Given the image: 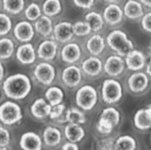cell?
Wrapping results in <instances>:
<instances>
[{
	"instance_id": "cell-34",
	"label": "cell",
	"mask_w": 151,
	"mask_h": 150,
	"mask_svg": "<svg viewBox=\"0 0 151 150\" xmlns=\"http://www.w3.org/2000/svg\"><path fill=\"white\" fill-rule=\"evenodd\" d=\"M72 27H73L74 35L78 37H86L92 32L90 25L86 21H77L72 24Z\"/></svg>"
},
{
	"instance_id": "cell-1",
	"label": "cell",
	"mask_w": 151,
	"mask_h": 150,
	"mask_svg": "<svg viewBox=\"0 0 151 150\" xmlns=\"http://www.w3.org/2000/svg\"><path fill=\"white\" fill-rule=\"evenodd\" d=\"M30 78L24 73H16L7 77L3 83V90L9 99L21 100L25 99L31 91Z\"/></svg>"
},
{
	"instance_id": "cell-3",
	"label": "cell",
	"mask_w": 151,
	"mask_h": 150,
	"mask_svg": "<svg viewBox=\"0 0 151 150\" xmlns=\"http://www.w3.org/2000/svg\"><path fill=\"white\" fill-rule=\"evenodd\" d=\"M23 119V109L12 100H7L0 105V121L6 126L16 125Z\"/></svg>"
},
{
	"instance_id": "cell-30",
	"label": "cell",
	"mask_w": 151,
	"mask_h": 150,
	"mask_svg": "<svg viewBox=\"0 0 151 150\" xmlns=\"http://www.w3.org/2000/svg\"><path fill=\"white\" fill-rule=\"evenodd\" d=\"M62 10V4L60 0H45L42 5V12L49 17L58 15Z\"/></svg>"
},
{
	"instance_id": "cell-35",
	"label": "cell",
	"mask_w": 151,
	"mask_h": 150,
	"mask_svg": "<svg viewBox=\"0 0 151 150\" xmlns=\"http://www.w3.org/2000/svg\"><path fill=\"white\" fill-rule=\"evenodd\" d=\"M24 15L29 22H35L41 16V9L37 3H31L24 9Z\"/></svg>"
},
{
	"instance_id": "cell-22",
	"label": "cell",
	"mask_w": 151,
	"mask_h": 150,
	"mask_svg": "<svg viewBox=\"0 0 151 150\" xmlns=\"http://www.w3.org/2000/svg\"><path fill=\"white\" fill-rule=\"evenodd\" d=\"M35 32L39 33L42 37H50L53 33V21L51 17L46 16V15H41V16L35 21L34 24Z\"/></svg>"
},
{
	"instance_id": "cell-27",
	"label": "cell",
	"mask_w": 151,
	"mask_h": 150,
	"mask_svg": "<svg viewBox=\"0 0 151 150\" xmlns=\"http://www.w3.org/2000/svg\"><path fill=\"white\" fill-rule=\"evenodd\" d=\"M3 9L8 14L18 15L24 9V0H2Z\"/></svg>"
},
{
	"instance_id": "cell-23",
	"label": "cell",
	"mask_w": 151,
	"mask_h": 150,
	"mask_svg": "<svg viewBox=\"0 0 151 150\" xmlns=\"http://www.w3.org/2000/svg\"><path fill=\"white\" fill-rule=\"evenodd\" d=\"M86 49L94 56L101 55L104 49H105V41H104L102 36H101L100 34L92 35L86 41Z\"/></svg>"
},
{
	"instance_id": "cell-5",
	"label": "cell",
	"mask_w": 151,
	"mask_h": 150,
	"mask_svg": "<svg viewBox=\"0 0 151 150\" xmlns=\"http://www.w3.org/2000/svg\"><path fill=\"white\" fill-rule=\"evenodd\" d=\"M122 86L120 83L114 79H107L103 82L101 87L102 100L108 104H114L121 100Z\"/></svg>"
},
{
	"instance_id": "cell-42",
	"label": "cell",
	"mask_w": 151,
	"mask_h": 150,
	"mask_svg": "<svg viewBox=\"0 0 151 150\" xmlns=\"http://www.w3.org/2000/svg\"><path fill=\"white\" fill-rule=\"evenodd\" d=\"M62 149L64 150H78L79 147H78L77 144L76 143H72V142H68L62 146Z\"/></svg>"
},
{
	"instance_id": "cell-20",
	"label": "cell",
	"mask_w": 151,
	"mask_h": 150,
	"mask_svg": "<svg viewBox=\"0 0 151 150\" xmlns=\"http://www.w3.org/2000/svg\"><path fill=\"white\" fill-rule=\"evenodd\" d=\"M82 70L88 76H98L103 70V64L97 56H91L84 60L82 64Z\"/></svg>"
},
{
	"instance_id": "cell-44",
	"label": "cell",
	"mask_w": 151,
	"mask_h": 150,
	"mask_svg": "<svg viewBox=\"0 0 151 150\" xmlns=\"http://www.w3.org/2000/svg\"><path fill=\"white\" fill-rule=\"evenodd\" d=\"M139 2L147 8H150V6H151V0H140Z\"/></svg>"
},
{
	"instance_id": "cell-37",
	"label": "cell",
	"mask_w": 151,
	"mask_h": 150,
	"mask_svg": "<svg viewBox=\"0 0 151 150\" xmlns=\"http://www.w3.org/2000/svg\"><path fill=\"white\" fill-rule=\"evenodd\" d=\"M114 126L113 125V123L110 122L109 120L105 119L103 117H100V119L98 121L97 124V130L101 134H110L113 130H114Z\"/></svg>"
},
{
	"instance_id": "cell-14",
	"label": "cell",
	"mask_w": 151,
	"mask_h": 150,
	"mask_svg": "<svg viewBox=\"0 0 151 150\" xmlns=\"http://www.w3.org/2000/svg\"><path fill=\"white\" fill-rule=\"evenodd\" d=\"M53 33L56 41H59L61 43L69 42L74 36L72 24L70 22H61L55 24L53 29Z\"/></svg>"
},
{
	"instance_id": "cell-24",
	"label": "cell",
	"mask_w": 151,
	"mask_h": 150,
	"mask_svg": "<svg viewBox=\"0 0 151 150\" xmlns=\"http://www.w3.org/2000/svg\"><path fill=\"white\" fill-rule=\"evenodd\" d=\"M86 135L85 130L82 128L81 124L70 123L65 127V136L70 142L79 143L84 139Z\"/></svg>"
},
{
	"instance_id": "cell-33",
	"label": "cell",
	"mask_w": 151,
	"mask_h": 150,
	"mask_svg": "<svg viewBox=\"0 0 151 150\" xmlns=\"http://www.w3.org/2000/svg\"><path fill=\"white\" fill-rule=\"evenodd\" d=\"M100 117H103L112 122L114 127L120 121V113L114 107H107L105 109H103Z\"/></svg>"
},
{
	"instance_id": "cell-7",
	"label": "cell",
	"mask_w": 151,
	"mask_h": 150,
	"mask_svg": "<svg viewBox=\"0 0 151 150\" xmlns=\"http://www.w3.org/2000/svg\"><path fill=\"white\" fill-rule=\"evenodd\" d=\"M13 35L20 42H29L35 36L34 25L28 21H20L13 28Z\"/></svg>"
},
{
	"instance_id": "cell-41",
	"label": "cell",
	"mask_w": 151,
	"mask_h": 150,
	"mask_svg": "<svg viewBox=\"0 0 151 150\" xmlns=\"http://www.w3.org/2000/svg\"><path fill=\"white\" fill-rule=\"evenodd\" d=\"M96 0H73V3L76 7L81 9H90L94 6Z\"/></svg>"
},
{
	"instance_id": "cell-16",
	"label": "cell",
	"mask_w": 151,
	"mask_h": 150,
	"mask_svg": "<svg viewBox=\"0 0 151 150\" xmlns=\"http://www.w3.org/2000/svg\"><path fill=\"white\" fill-rule=\"evenodd\" d=\"M20 146L24 150H40L42 148V141L36 132H24L20 138Z\"/></svg>"
},
{
	"instance_id": "cell-43",
	"label": "cell",
	"mask_w": 151,
	"mask_h": 150,
	"mask_svg": "<svg viewBox=\"0 0 151 150\" xmlns=\"http://www.w3.org/2000/svg\"><path fill=\"white\" fill-rule=\"evenodd\" d=\"M4 77H5V68H4V65L2 64L1 60H0V82H2Z\"/></svg>"
},
{
	"instance_id": "cell-31",
	"label": "cell",
	"mask_w": 151,
	"mask_h": 150,
	"mask_svg": "<svg viewBox=\"0 0 151 150\" xmlns=\"http://www.w3.org/2000/svg\"><path fill=\"white\" fill-rule=\"evenodd\" d=\"M65 119L69 123H76V124H84L86 123V115L81 110L77 108L71 107L69 108L65 112Z\"/></svg>"
},
{
	"instance_id": "cell-18",
	"label": "cell",
	"mask_w": 151,
	"mask_h": 150,
	"mask_svg": "<svg viewBox=\"0 0 151 150\" xmlns=\"http://www.w3.org/2000/svg\"><path fill=\"white\" fill-rule=\"evenodd\" d=\"M51 109L52 106L50 103L46 101L43 98H40L31 104L30 112L32 113V116L37 119H44V118L50 116Z\"/></svg>"
},
{
	"instance_id": "cell-2",
	"label": "cell",
	"mask_w": 151,
	"mask_h": 150,
	"mask_svg": "<svg viewBox=\"0 0 151 150\" xmlns=\"http://www.w3.org/2000/svg\"><path fill=\"white\" fill-rule=\"evenodd\" d=\"M107 44L114 52H116L117 55L125 56L129 52L134 49L133 42L129 39L128 35L122 30H113L108 34L106 38Z\"/></svg>"
},
{
	"instance_id": "cell-6",
	"label": "cell",
	"mask_w": 151,
	"mask_h": 150,
	"mask_svg": "<svg viewBox=\"0 0 151 150\" xmlns=\"http://www.w3.org/2000/svg\"><path fill=\"white\" fill-rule=\"evenodd\" d=\"M33 74L36 80L43 85H49L54 82L55 70L53 65L48 62H40L35 67Z\"/></svg>"
},
{
	"instance_id": "cell-21",
	"label": "cell",
	"mask_w": 151,
	"mask_h": 150,
	"mask_svg": "<svg viewBox=\"0 0 151 150\" xmlns=\"http://www.w3.org/2000/svg\"><path fill=\"white\" fill-rule=\"evenodd\" d=\"M122 10L125 16L131 20H137L144 15L143 5L136 0H128Z\"/></svg>"
},
{
	"instance_id": "cell-36",
	"label": "cell",
	"mask_w": 151,
	"mask_h": 150,
	"mask_svg": "<svg viewBox=\"0 0 151 150\" xmlns=\"http://www.w3.org/2000/svg\"><path fill=\"white\" fill-rule=\"evenodd\" d=\"M12 30V21L6 13L0 12V37L7 36Z\"/></svg>"
},
{
	"instance_id": "cell-9",
	"label": "cell",
	"mask_w": 151,
	"mask_h": 150,
	"mask_svg": "<svg viewBox=\"0 0 151 150\" xmlns=\"http://www.w3.org/2000/svg\"><path fill=\"white\" fill-rule=\"evenodd\" d=\"M82 70L78 68L77 66L70 65L62 71V81L68 87H70V88L79 85L82 82Z\"/></svg>"
},
{
	"instance_id": "cell-19",
	"label": "cell",
	"mask_w": 151,
	"mask_h": 150,
	"mask_svg": "<svg viewBox=\"0 0 151 150\" xmlns=\"http://www.w3.org/2000/svg\"><path fill=\"white\" fill-rule=\"evenodd\" d=\"M134 126L138 130L141 131H147L150 128L151 126V110L150 106L147 108H143L139 109L135 113L133 117Z\"/></svg>"
},
{
	"instance_id": "cell-32",
	"label": "cell",
	"mask_w": 151,
	"mask_h": 150,
	"mask_svg": "<svg viewBox=\"0 0 151 150\" xmlns=\"http://www.w3.org/2000/svg\"><path fill=\"white\" fill-rule=\"evenodd\" d=\"M114 149L133 150L136 148V140L129 135H123L114 142Z\"/></svg>"
},
{
	"instance_id": "cell-12",
	"label": "cell",
	"mask_w": 151,
	"mask_h": 150,
	"mask_svg": "<svg viewBox=\"0 0 151 150\" xmlns=\"http://www.w3.org/2000/svg\"><path fill=\"white\" fill-rule=\"evenodd\" d=\"M104 71L111 77L119 76L125 69V61L122 59V56L111 55L106 59L104 63Z\"/></svg>"
},
{
	"instance_id": "cell-29",
	"label": "cell",
	"mask_w": 151,
	"mask_h": 150,
	"mask_svg": "<svg viewBox=\"0 0 151 150\" xmlns=\"http://www.w3.org/2000/svg\"><path fill=\"white\" fill-rule=\"evenodd\" d=\"M45 98L47 101L51 104V106H55L56 104H59L64 99V93L61 88L57 86H52L46 90Z\"/></svg>"
},
{
	"instance_id": "cell-45",
	"label": "cell",
	"mask_w": 151,
	"mask_h": 150,
	"mask_svg": "<svg viewBox=\"0 0 151 150\" xmlns=\"http://www.w3.org/2000/svg\"><path fill=\"white\" fill-rule=\"evenodd\" d=\"M147 75L150 76V62L147 64Z\"/></svg>"
},
{
	"instance_id": "cell-15",
	"label": "cell",
	"mask_w": 151,
	"mask_h": 150,
	"mask_svg": "<svg viewBox=\"0 0 151 150\" xmlns=\"http://www.w3.org/2000/svg\"><path fill=\"white\" fill-rule=\"evenodd\" d=\"M82 56V49L80 45L75 42L67 43L61 50V58L69 64L76 63Z\"/></svg>"
},
{
	"instance_id": "cell-13",
	"label": "cell",
	"mask_w": 151,
	"mask_h": 150,
	"mask_svg": "<svg viewBox=\"0 0 151 150\" xmlns=\"http://www.w3.org/2000/svg\"><path fill=\"white\" fill-rule=\"evenodd\" d=\"M145 56L141 51L132 49L125 55V64L127 68L133 71L142 70L145 65Z\"/></svg>"
},
{
	"instance_id": "cell-46",
	"label": "cell",
	"mask_w": 151,
	"mask_h": 150,
	"mask_svg": "<svg viewBox=\"0 0 151 150\" xmlns=\"http://www.w3.org/2000/svg\"><path fill=\"white\" fill-rule=\"evenodd\" d=\"M104 2H107V3H109V4H111V3H117L119 0H103Z\"/></svg>"
},
{
	"instance_id": "cell-26",
	"label": "cell",
	"mask_w": 151,
	"mask_h": 150,
	"mask_svg": "<svg viewBox=\"0 0 151 150\" xmlns=\"http://www.w3.org/2000/svg\"><path fill=\"white\" fill-rule=\"evenodd\" d=\"M15 53L14 41L6 36L0 39V60H8Z\"/></svg>"
},
{
	"instance_id": "cell-39",
	"label": "cell",
	"mask_w": 151,
	"mask_h": 150,
	"mask_svg": "<svg viewBox=\"0 0 151 150\" xmlns=\"http://www.w3.org/2000/svg\"><path fill=\"white\" fill-rule=\"evenodd\" d=\"M66 112V106L64 103H59L55 106H52L51 113H50V118L53 120L59 119V118L64 115Z\"/></svg>"
},
{
	"instance_id": "cell-4",
	"label": "cell",
	"mask_w": 151,
	"mask_h": 150,
	"mask_svg": "<svg viewBox=\"0 0 151 150\" xmlns=\"http://www.w3.org/2000/svg\"><path fill=\"white\" fill-rule=\"evenodd\" d=\"M76 104L85 111H90L98 102L97 90L92 85H83L77 90L75 96Z\"/></svg>"
},
{
	"instance_id": "cell-25",
	"label": "cell",
	"mask_w": 151,
	"mask_h": 150,
	"mask_svg": "<svg viewBox=\"0 0 151 150\" xmlns=\"http://www.w3.org/2000/svg\"><path fill=\"white\" fill-rule=\"evenodd\" d=\"M43 140L46 146L50 147L56 146L61 142V132L55 127H46L43 131Z\"/></svg>"
},
{
	"instance_id": "cell-38",
	"label": "cell",
	"mask_w": 151,
	"mask_h": 150,
	"mask_svg": "<svg viewBox=\"0 0 151 150\" xmlns=\"http://www.w3.org/2000/svg\"><path fill=\"white\" fill-rule=\"evenodd\" d=\"M10 133L7 128L0 126V149H8L10 144Z\"/></svg>"
},
{
	"instance_id": "cell-17",
	"label": "cell",
	"mask_w": 151,
	"mask_h": 150,
	"mask_svg": "<svg viewBox=\"0 0 151 150\" xmlns=\"http://www.w3.org/2000/svg\"><path fill=\"white\" fill-rule=\"evenodd\" d=\"M129 87L133 93H140L148 86V76L144 72H135L128 80Z\"/></svg>"
},
{
	"instance_id": "cell-28",
	"label": "cell",
	"mask_w": 151,
	"mask_h": 150,
	"mask_svg": "<svg viewBox=\"0 0 151 150\" xmlns=\"http://www.w3.org/2000/svg\"><path fill=\"white\" fill-rule=\"evenodd\" d=\"M86 22L88 23L91 27V30L94 31V32H99V31L102 30L104 24H105L102 15L96 11H90L86 13Z\"/></svg>"
},
{
	"instance_id": "cell-40",
	"label": "cell",
	"mask_w": 151,
	"mask_h": 150,
	"mask_svg": "<svg viewBox=\"0 0 151 150\" xmlns=\"http://www.w3.org/2000/svg\"><path fill=\"white\" fill-rule=\"evenodd\" d=\"M141 18H142L141 24H142L143 29L145 31V32L150 33V31H151V24H150L151 23V13H150V11L144 14Z\"/></svg>"
},
{
	"instance_id": "cell-11",
	"label": "cell",
	"mask_w": 151,
	"mask_h": 150,
	"mask_svg": "<svg viewBox=\"0 0 151 150\" xmlns=\"http://www.w3.org/2000/svg\"><path fill=\"white\" fill-rule=\"evenodd\" d=\"M57 50H58V45L55 40L45 39L40 43L37 50V55L40 59L44 61H51L55 59L56 56Z\"/></svg>"
},
{
	"instance_id": "cell-47",
	"label": "cell",
	"mask_w": 151,
	"mask_h": 150,
	"mask_svg": "<svg viewBox=\"0 0 151 150\" xmlns=\"http://www.w3.org/2000/svg\"><path fill=\"white\" fill-rule=\"evenodd\" d=\"M0 96H1V93H0Z\"/></svg>"
},
{
	"instance_id": "cell-10",
	"label": "cell",
	"mask_w": 151,
	"mask_h": 150,
	"mask_svg": "<svg viewBox=\"0 0 151 150\" xmlns=\"http://www.w3.org/2000/svg\"><path fill=\"white\" fill-rule=\"evenodd\" d=\"M123 10L116 3H111L105 8L102 14V17L104 20V23L114 27V25L119 24L123 20Z\"/></svg>"
},
{
	"instance_id": "cell-8",
	"label": "cell",
	"mask_w": 151,
	"mask_h": 150,
	"mask_svg": "<svg viewBox=\"0 0 151 150\" xmlns=\"http://www.w3.org/2000/svg\"><path fill=\"white\" fill-rule=\"evenodd\" d=\"M17 60L23 65H31L33 64L37 58V52L34 46L29 43L25 42L20 45L15 52Z\"/></svg>"
}]
</instances>
